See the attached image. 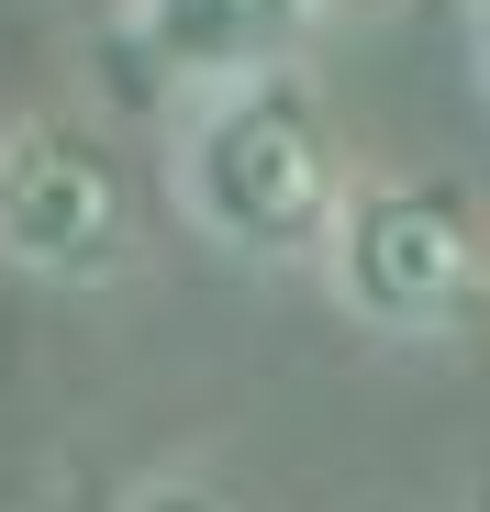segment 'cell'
<instances>
[{"label":"cell","instance_id":"6da1fadb","mask_svg":"<svg viewBox=\"0 0 490 512\" xmlns=\"http://www.w3.org/2000/svg\"><path fill=\"white\" fill-rule=\"evenodd\" d=\"M179 201L201 234L245 245V256H312L346 223V156L290 78H234L212 90L179 134Z\"/></svg>","mask_w":490,"mask_h":512},{"label":"cell","instance_id":"7a4b0ae2","mask_svg":"<svg viewBox=\"0 0 490 512\" xmlns=\"http://www.w3.org/2000/svg\"><path fill=\"white\" fill-rule=\"evenodd\" d=\"M323 256H335L346 312H368V323H390V334L457 323V312L479 301V279H490L479 212H468L457 190H435V179H379V190H357Z\"/></svg>","mask_w":490,"mask_h":512},{"label":"cell","instance_id":"3957f363","mask_svg":"<svg viewBox=\"0 0 490 512\" xmlns=\"http://www.w3.org/2000/svg\"><path fill=\"white\" fill-rule=\"evenodd\" d=\"M0 256L34 279H112L123 268V179L90 134H67V123L0 134Z\"/></svg>","mask_w":490,"mask_h":512},{"label":"cell","instance_id":"277c9868","mask_svg":"<svg viewBox=\"0 0 490 512\" xmlns=\"http://www.w3.org/2000/svg\"><path fill=\"white\" fill-rule=\"evenodd\" d=\"M323 12H335V0H134V34H145L156 67L234 90V78H279V56Z\"/></svg>","mask_w":490,"mask_h":512},{"label":"cell","instance_id":"5b68a950","mask_svg":"<svg viewBox=\"0 0 490 512\" xmlns=\"http://www.w3.org/2000/svg\"><path fill=\"white\" fill-rule=\"evenodd\" d=\"M134 512H234V501H223V490H145Z\"/></svg>","mask_w":490,"mask_h":512},{"label":"cell","instance_id":"8992f818","mask_svg":"<svg viewBox=\"0 0 490 512\" xmlns=\"http://www.w3.org/2000/svg\"><path fill=\"white\" fill-rule=\"evenodd\" d=\"M468 23H479V78H490V0H468Z\"/></svg>","mask_w":490,"mask_h":512}]
</instances>
